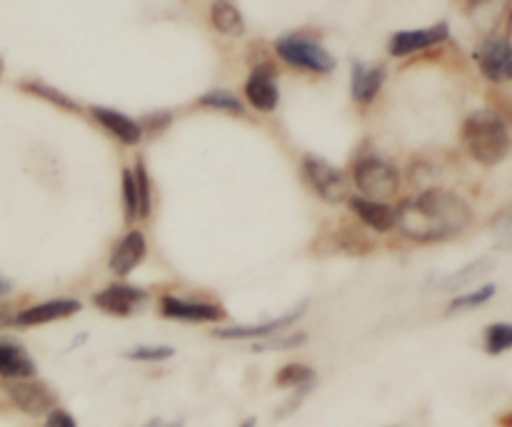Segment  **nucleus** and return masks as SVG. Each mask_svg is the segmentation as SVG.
<instances>
[{"label":"nucleus","mask_w":512,"mask_h":427,"mask_svg":"<svg viewBox=\"0 0 512 427\" xmlns=\"http://www.w3.org/2000/svg\"><path fill=\"white\" fill-rule=\"evenodd\" d=\"M465 150L480 165H498L510 153V130L493 110H475L465 118L460 130Z\"/></svg>","instance_id":"f03ea898"},{"label":"nucleus","mask_w":512,"mask_h":427,"mask_svg":"<svg viewBox=\"0 0 512 427\" xmlns=\"http://www.w3.org/2000/svg\"><path fill=\"white\" fill-rule=\"evenodd\" d=\"M483 348L488 355H503L512 350V323H493L485 328Z\"/></svg>","instance_id":"5701e85b"},{"label":"nucleus","mask_w":512,"mask_h":427,"mask_svg":"<svg viewBox=\"0 0 512 427\" xmlns=\"http://www.w3.org/2000/svg\"><path fill=\"white\" fill-rule=\"evenodd\" d=\"M498 425L500 427H512V410H510V413H505L503 418H498Z\"/></svg>","instance_id":"e433bc0d"},{"label":"nucleus","mask_w":512,"mask_h":427,"mask_svg":"<svg viewBox=\"0 0 512 427\" xmlns=\"http://www.w3.org/2000/svg\"><path fill=\"white\" fill-rule=\"evenodd\" d=\"M510 3L512 0H465V13L473 20L475 28L490 33V30L498 28L500 20L505 18Z\"/></svg>","instance_id":"6ab92c4d"},{"label":"nucleus","mask_w":512,"mask_h":427,"mask_svg":"<svg viewBox=\"0 0 512 427\" xmlns=\"http://www.w3.org/2000/svg\"><path fill=\"white\" fill-rule=\"evenodd\" d=\"M158 313L168 320L178 323H220L225 320V310L218 303H205V300L180 298V295H163L158 303Z\"/></svg>","instance_id":"6e6552de"},{"label":"nucleus","mask_w":512,"mask_h":427,"mask_svg":"<svg viewBox=\"0 0 512 427\" xmlns=\"http://www.w3.org/2000/svg\"><path fill=\"white\" fill-rule=\"evenodd\" d=\"M493 268V265L488 263V260H473L470 265H465V268H460L458 273H450V275H443L440 280H435L433 288L438 290H458V288H465V285H470L473 280H480L483 278L488 270Z\"/></svg>","instance_id":"4be33fe9"},{"label":"nucleus","mask_w":512,"mask_h":427,"mask_svg":"<svg viewBox=\"0 0 512 427\" xmlns=\"http://www.w3.org/2000/svg\"><path fill=\"white\" fill-rule=\"evenodd\" d=\"M473 223V208L453 190L430 188L395 208V230L413 243H443Z\"/></svg>","instance_id":"f257e3e1"},{"label":"nucleus","mask_w":512,"mask_h":427,"mask_svg":"<svg viewBox=\"0 0 512 427\" xmlns=\"http://www.w3.org/2000/svg\"><path fill=\"white\" fill-rule=\"evenodd\" d=\"M175 355V350L170 345H138V348L128 350L125 358L135 360V363H163Z\"/></svg>","instance_id":"c756f323"},{"label":"nucleus","mask_w":512,"mask_h":427,"mask_svg":"<svg viewBox=\"0 0 512 427\" xmlns=\"http://www.w3.org/2000/svg\"><path fill=\"white\" fill-rule=\"evenodd\" d=\"M148 298L150 295L138 285L110 283L108 288L98 290L93 295V305L100 313L110 315V318H130L148 303Z\"/></svg>","instance_id":"0eeeda50"},{"label":"nucleus","mask_w":512,"mask_h":427,"mask_svg":"<svg viewBox=\"0 0 512 427\" xmlns=\"http://www.w3.org/2000/svg\"><path fill=\"white\" fill-rule=\"evenodd\" d=\"M275 53L285 60L288 65L308 73H330L335 68V58L325 45L318 40L305 38V35H283L275 40Z\"/></svg>","instance_id":"20e7f679"},{"label":"nucleus","mask_w":512,"mask_h":427,"mask_svg":"<svg viewBox=\"0 0 512 427\" xmlns=\"http://www.w3.org/2000/svg\"><path fill=\"white\" fill-rule=\"evenodd\" d=\"M303 178L305 183L313 188L315 195L325 200V203H345L350 198V185L343 170L330 165L328 160L320 155H305L303 158Z\"/></svg>","instance_id":"423d86ee"},{"label":"nucleus","mask_w":512,"mask_h":427,"mask_svg":"<svg viewBox=\"0 0 512 427\" xmlns=\"http://www.w3.org/2000/svg\"><path fill=\"white\" fill-rule=\"evenodd\" d=\"M90 113H93L95 123L103 125V128L108 130L113 138H118L123 145H138L140 140H143V128H140L138 120L128 118V115L120 113V110L95 105V108H90Z\"/></svg>","instance_id":"f3484780"},{"label":"nucleus","mask_w":512,"mask_h":427,"mask_svg":"<svg viewBox=\"0 0 512 427\" xmlns=\"http://www.w3.org/2000/svg\"><path fill=\"white\" fill-rule=\"evenodd\" d=\"M508 40L512 43V18H510V38H508Z\"/></svg>","instance_id":"4c0bfd02"},{"label":"nucleus","mask_w":512,"mask_h":427,"mask_svg":"<svg viewBox=\"0 0 512 427\" xmlns=\"http://www.w3.org/2000/svg\"><path fill=\"white\" fill-rule=\"evenodd\" d=\"M38 368H35L33 358L28 350L20 343L10 338H0V378L3 380H20V378H35Z\"/></svg>","instance_id":"dca6fc26"},{"label":"nucleus","mask_w":512,"mask_h":427,"mask_svg":"<svg viewBox=\"0 0 512 427\" xmlns=\"http://www.w3.org/2000/svg\"><path fill=\"white\" fill-rule=\"evenodd\" d=\"M120 195H123V215L125 223H135L140 220V200H138V188H135V175L133 170H123V183H120Z\"/></svg>","instance_id":"a878e982"},{"label":"nucleus","mask_w":512,"mask_h":427,"mask_svg":"<svg viewBox=\"0 0 512 427\" xmlns=\"http://www.w3.org/2000/svg\"><path fill=\"white\" fill-rule=\"evenodd\" d=\"M450 38V25L448 23H435L430 28L418 30H400L390 38L388 50L393 58H408V55L420 53V50L435 48V45L445 43Z\"/></svg>","instance_id":"9b49d317"},{"label":"nucleus","mask_w":512,"mask_h":427,"mask_svg":"<svg viewBox=\"0 0 512 427\" xmlns=\"http://www.w3.org/2000/svg\"><path fill=\"white\" fill-rule=\"evenodd\" d=\"M20 88H23L25 93H33V95H38V98L48 100V103L58 105V108L70 110V113H73V110H78V103H75V100H70L68 95L60 93V90H55V88H50V85L40 83V80H23V83H20Z\"/></svg>","instance_id":"393cba45"},{"label":"nucleus","mask_w":512,"mask_h":427,"mask_svg":"<svg viewBox=\"0 0 512 427\" xmlns=\"http://www.w3.org/2000/svg\"><path fill=\"white\" fill-rule=\"evenodd\" d=\"M245 98L260 113H273L280 103V90L278 78H275L273 65L260 63L255 65L253 73L245 80Z\"/></svg>","instance_id":"ddd939ff"},{"label":"nucleus","mask_w":512,"mask_h":427,"mask_svg":"<svg viewBox=\"0 0 512 427\" xmlns=\"http://www.w3.org/2000/svg\"><path fill=\"white\" fill-rule=\"evenodd\" d=\"M353 183L363 198L388 203L400 190V170L380 155H363L353 163Z\"/></svg>","instance_id":"7ed1b4c3"},{"label":"nucleus","mask_w":512,"mask_h":427,"mask_svg":"<svg viewBox=\"0 0 512 427\" xmlns=\"http://www.w3.org/2000/svg\"><path fill=\"white\" fill-rule=\"evenodd\" d=\"M133 175H135V188H138V200H140V220H145L150 215V208H153V193H150V175L143 160L135 163Z\"/></svg>","instance_id":"cd10ccee"},{"label":"nucleus","mask_w":512,"mask_h":427,"mask_svg":"<svg viewBox=\"0 0 512 427\" xmlns=\"http://www.w3.org/2000/svg\"><path fill=\"white\" fill-rule=\"evenodd\" d=\"M200 105L213 110H225V113H233V115L245 113L243 103H240L233 93H228V90H210V93H205L203 98H200Z\"/></svg>","instance_id":"bb28decb"},{"label":"nucleus","mask_w":512,"mask_h":427,"mask_svg":"<svg viewBox=\"0 0 512 427\" xmlns=\"http://www.w3.org/2000/svg\"><path fill=\"white\" fill-rule=\"evenodd\" d=\"M480 73L493 83L512 80V43L508 38H488L475 50Z\"/></svg>","instance_id":"f8f14e48"},{"label":"nucleus","mask_w":512,"mask_h":427,"mask_svg":"<svg viewBox=\"0 0 512 427\" xmlns=\"http://www.w3.org/2000/svg\"><path fill=\"white\" fill-rule=\"evenodd\" d=\"M15 313L5 303H0V325H13Z\"/></svg>","instance_id":"72a5a7b5"},{"label":"nucleus","mask_w":512,"mask_h":427,"mask_svg":"<svg viewBox=\"0 0 512 427\" xmlns=\"http://www.w3.org/2000/svg\"><path fill=\"white\" fill-rule=\"evenodd\" d=\"M145 253H148V243H145V235L140 230H130L123 238L115 243L113 253H110V273L115 278H128L140 263H143Z\"/></svg>","instance_id":"4468645a"},{"label":"nucleus","mask_w":512,"mask_h":427,"mask_svg":"<svg viewBox=\"0 0 512 427\" xmlns=\"http://www.w3.org/2000/svg\"><path fill=\"white\" fill-rule=\"evenodd\" d=\"M495 240H498L500 250H512V205L503 210L495 220Z\"/></svg>","instance_id":"7c9ffc66"},{"label":"nucleus","mask_w":512,"mask_h":427,"mask_svg":"<svg viewBox=\"0 0 512 427\" xmlns=\"http://www.w3.org/2000/svg\"><path fill=\"white\" fill-rule=\"evenodd\" d=\"M10 290H13V283H10L8 278H0V298H5Z\"/></svg>","instance_id":"f704fd0d"},{"label":"nucleus","mask_w":512,"mask_h":427,"mask_svg":"<svg viewBox=\"0 0 512 427\" xmlns=\"http://www.w3.org/2000/svg\"><path fill=\"white\" fill-rule=\"evenodd\" d=\"M495 293H498V288H495L493 283L480 285V288L473 290V293L458 295V298H455V300H450L448 313L453 315V313H465V310L480 308V305H485V303H488V300H493Z\"/></svg>","instance_id":"b1692460"},{"label":"nucleus","mask_w":512,"mask_h":427,"mask_svg":"<svg viewBox=\"0 0 512 427\" xmlns=\"http://www.w3.org/2000/svg\"><path fill=\"white\" fill-rule=\"evenodd\" d=\"M305 345V333H295V335H273L268 340H258L253 345L255 353H278V350H295Z\"/></svg>","instance_id":"c85d7f7f"},{"label":"nucleus","mask_w":512,"mask_h":427,"mask_svg":"<svg viewBox=\"0 0 512 427\" xmlns=\"http://www.w3.org/2000/svg\"><path fill=\"white\" fill-rule=\"evenodd\" d=\"M308 310V303L298 305V308L288 310L280 318H270L265 323H255V325H230V328H215L213 338L218 340H268L273 335L285 333L290 325L298 323L303 318V313Z\"/></svg>","instance_id":"1a4fd4ad"},{"label":"nucleus","mask_w":512,"mask_h":427,"mask_svg":"<svg viewBox=\"0 0 512 427\" xmlns=\"http://www.w3.org/2000/svg\"><path fill=\"white\" fill-rule=\"evenodd\" d=\"M80 308H83V305L75 298L45 300V303L18 310L13 318V325H18V328H40V325H50L58 323V320L73 318V315L80 313Z\"/></svg>","instance_id":"9d476101"},{"label":"nucleus","mask_w":512,"mask_h":427,"mask_svg":"<svg viewBox=\"0 0 512 427\" xmlns=\"http://www.w3.org/2000/svg\"><path fill=\"white\" fill-rule=\"evenodd\" d=\"M0 73H3V60H0Z\"/></svg>","instance_id":"58836bf2"},{"label":"nucleus","mask_w":512,"mask_h":427,"mask_svg":"<svg viewBox=\"0 0 512 427\" xmlns=\"http://www.w3.org/2000/svg\"><path fill=\"white\" fill-rule=\"evenodd\" d=\"M275 385L285 390H295L298 395H308L315 385V370L305 363H288L275 373Z\"/></svg>","instance_id":"412c9836"},{"label":"nucleus","mask_w":512,"mask_h":427,"mask_svg":"<svg viewBox=\"0 0 512 427\" xmlns=\"http://www.w3.org/2000/svg\"><path fill=\"white\" fill-rule=\"evenodd\" d=\"M348 208L365 228L375 230V233H390L395 230V208L390 203H380V200H368L363 195H350Z\"/></svg>","instance_id":"2eb2a0df"},{"label":"nucleus","mask_w":512,"mask_h":427,"mask_svg":"<svg viewBox=\"0 0 512 427\" xmlns=\"http://www.w3.org/2000/svg\"><path fill=\"white\" fill-rule=\"evenodd\" d=\"M385 73L383 65H365V63H353V78H350V93L353 100L360 105H370L378 98L380 88H383Z\"/></svg>","instance_id":"a211bd4d"},{"label":"nucleus","mask_w":512,"mask_h":427,"mask_svg":"<svg viewBox=\"0 0 512 427\" xmlns=\"http://www.w3.org/2000/svg\"><path fill=\"white\" fill-rule=\"evenodd\" d=\"M145 427H183V423H165V420H150Z\"/></svg>","instance_id":"c9c22d12"},{"label":"nucleus","mask_w":512,"mask_h":427,"mask_svg":"<svg viewBox=\"0 0 512 427\" xmlns=\"http://www.w3.org/2000/svg\"><path fill=\"white\" fill-rule=\"evenodd\" d=\"M168 123H170L168 113H155V115H148V118L140 123V128H143V135H145V130H148V133H160V130H163Z\"/></svg>","instance_id":"473e14b6"},{"label":"nucleus","mask_w":512,"mask_h":427,"mask_svg":"<svg viewBox=\"0 0 512 427\" xmlns=\"http://www.w3.org/2000/svg\"><path fill=\"white\" fill-rule=\"evenodd\" d=\"M45 427H78L73 415L63 408H55L45 415Z\"/></svg>","instance_id":"2f4dec72"},{"label":"nucleus","mask_w":512,"mask_h":427,"mask_svg":"<svg viewBox=\"0 0 512 427\" xmlns=\"http://www.w3.org/2000/svg\"><path fill=\"white\" fill-rule=\"evenodd\" d=\"M210 23L218 33L230 35V38H238V35L245 33L243 13L230 0H215L210 5Z\"/></svg>","instance_id":"aec40b11"},{"label":"nucleus","mask_w":512,"mask_h":427,"mask_svg":"<svg viewBox=\"0 0 512 427\" xmlns=\"http://www.w3.org/2000/svg\"><path fill=\"white\" fill-rule=\"evenodd\" d=\"M3 393L28 418H45L50 410L58 408V395L48 383L35 378L20 380H3Z\"/></svg>","instance_id":"39448f33"}]
</instances>
